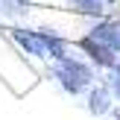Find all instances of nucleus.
I'll return each instance as SVG.
<instances>
[]
</instances>
